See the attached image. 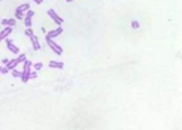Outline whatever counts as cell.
I'll list each match as a JSON object with an SVG mask.
<instances>
[{
    "label": "cell",
    "mask_w": 182,
    "mask_h": 130,
    "mask_svg": "<svg viewBox=\"0 0 182 130\" xmlns=\"http://www.w3.org/2000/svg\"><path fill=\"white\" fill-rule=\"evenodd\" d=\"M66 1H67V3H71V1H73V0H66Z\"/></svg>",
    "instance_id": "484cf974"
},
{
    "label": "cell",
    "mask_w": 182,
    "mask_h": 130,
    "mask_svg": "<svg viewBox=\"0 0 182 130\" xmlns=\"http://www.w3.org/2000/svg\"><path fill=\"white\" fill-rule=\"evenodd\" d=\"M47 14H48V17L51 18V19L55 22L56 24H58V25H61L62 23H63V18H61L57 13L53 10V9H48V11H47Z\"/></svg>",
    "instance_id": "7a4b0ae2"
},
{
    "label": "cell",
    "mask_w": 182,
    "mask_h": 130,
    "mask_svg": "<svg viewBox=\"0 0 182 130\" xmlns=\"http://www.w3.org/2000/svg\"><path fill=\"white\" fill-rule=\"evenodd\" d=\"M38 77V72L37 71H34V72H30L29 73V80H35Z\"/></svg>",
    "instance_id": "ffe728a7"
},
{
    "label": "cell",
    "mask_w": 182,
    "mask_h": 130,
    "mask_svg": "<svg viewBox=\"0 0 182 130\" xmlns=\"http://www.w3.org/2000/svg\"><path fill=\"white\" fill-rule=\"evenodd\" d=\"M30 43H32V47H33L34 51H39V49H41V42H39L37 35L30 37Z\"/></svg>",
    "instance_id": "8992f818"
},
{
    "label": "cell",
    "mask_w": 182,
    "mask_h": 130,
    "mask_svg": "<svg viewBox=\"0 0 182 130\" xmlns=\"http://www.w3.org/2000/svg\"><path fill=\"white\" fill-rule=\"evenodd\" d=\"M9 72H10V70L6 66H4V67H1V75H8Z\"/></svg>",
    "instance_id": "7402d4cb"
},
{
    "label": "cell",
    "mask_w": 182,
    "mask_h": 130,
    "mask_svg": "<svg viewBox=\"0 0 182 130\" xmlns=\"http://www.w3.org/2000/svg\"><path fill=\"white\" fill-rule=\"evenodd\" d=\"M24 24L27 28H30L32 27V18H24Z\"/></svg>",
    "instance_id": "ac0fdd59"
},
{
    "label": "cell",
    "mask_w": 182,
    "mask_h": 130,
    "mask_svg": "<svg viewBox=\"0 0 182 130\" xmlns=\"http://www.w3.org/2000/svg\"><path fill=\"white\" fill-rule=\"evenodd\" d=\"M46 42H47V46L51 48L52 52H55L57 56H61L63 53V48H62L58 43H56L53 41V38H50L48 35H46Z\"/></svg>",
    "instance_id": "6da1fadb"
},
{
    "label": "cell",
    "mask_w": 182,
    "mask_h": 130,
    "mask_svg": "<svg viewBox=\"0 0 182 130\" xmlns=\"http://www.w3.org/2000/svg\"><path fill=\"white\" fill-rule=\"evenodd\" d=\"M48 66L51 67V68H57V70H62L65 67V63L63 62H58V61H50V63Z\"/></svg>",
    "instance_id": "52a82bcc"
},
{
    "label": "cell",
    "mask_w": 182,
    "mask_h": 130,
    "mask_svg": "<svg viewBox=\"0 0 182 130\" xmlns=\"http://www.w3.org/2000/svg\"><path fill=\"white\" fill-rule=\"evenodd\" d=\"M0 1H3V0H0Z\"/></svg>",
    "instance_id": "83f0119b"
},
{
    "label": "cell",
    "mask_w": 182,
    "mask_h": 130,
    "mask_svg": "<svg viewBox=\"0 0 182 130\" xmlns=\"http://www.w3.org/2000/svg\"><path fill=\"white\" fill-rule=\"evenodd\" d=\"M33 67H34V71H37V72H39L42 68H43V63L42 62H37V63H34L33 65Z\"/></svg>",
    "instance_id": "9a60e30c"
},
{
    "label": "cell",
    "mask_w": 182,
    "mask_h": 130,
    "mask_svg": "<svg viewBox=\"0 0 182 130\" xmlns=\"http://www.w3.org/2000/svg\"><path fill=\"white\" fill-rule=\"evenodd\" d=\"M0 73H1V66H0Z\"/></svg>",
    "instance_id": "4316f807"
},
{
    "label": "cell",
    "mask_w": 182,
    "mask_h": 130,
    "mask_svg": "<svg viewBox=\"0 0 182 130\" xmlns=\"http://www.w3.org/2000/svg\"><path fill=\"white\" fill-rule=\"evenodd\" d=\"M41 30H42L43 33H47V30H46V28H44V27H42V29H41Z\"/></svg>",
    "instance_id": "d4e9b609"
},
{
    "label": "cell",
    "mask_w": 182,
    "mask_h": 130,
    "mask_svg": "<svg viewBox=\"0 0 182 130\" xmlns=\"http://www.w3.org/2000/svg\"><path fill=\"white\" fill-rule=\"evenodd\" d=\"M130 25H132V28H133V29H138L139 27H140V24H139V22H138V20H132Z\"/></svg>",
    "instance_id": "d6986e66"
},
{
    "label": "cell",
    "mask_w": 182,
    "mask_h": 130,
    "mask_svg": "<svg viewBox=\"0 0 182 130\" xmlns=\"http://www.w3.org/2000/svg\"><path fill=\"white\" fill-rule=\"evenodd\" d=\"M63 32V29H62V27L60 25L58 28H56V29H53V30H50V32H47L46 35H48L50 38H56V37H58V35Z\"/></svg>",
    "instance_id": "5b68a950"
},
{
    "label": "cell",
    "mask_w": 182,
    "mask_h": 130,
    "mask_svg": "<svg viewBox=\"0 0 182 130\" xmlns=\"http://www.w3.org/2000/svg\"><path fill=\"white\" fill-rule=\"evenodd\" d=\"M13 32V27H5L1 32H0V42L5 41V39L10 35V33Z\"/></svg>",
    "instance_id": "277c9868"
},
{
    "label": "cell",
    "mask_w": 182,
    "mask_h": 130,
    "mask_svg": "<svg viewBox=\"0 0 182 130\" xmlns=\"http://www.w3.org/2000/svg\"><path fill=\"white\" fill-rule=\"evenodd\" d=\"M24 18H25V14H24V13H22V11H19V10H15V19L22 20V19H24Z\"/></svg>",
    "instance_id": "5bb4252c"
},
{
    "label": "cell",
    "mask_w": 182,
    "mask_h": 130,
    "mask_svg": "<svg viewBox=\"0 0 182 130\" xmlns=\"http://www.w3.org/2000/svg\"><path fill=\"white\" fill-rule=\"evenodd\" d=\"M29 9H30V5H29V4H28V3H24V4H22V5L18 6L15 10H19V11H22V13H25V11H28Z\"/></svg>",
    "instance_id": "8fae6325"
},
{
    "label": "cell",
    "mask_w": 182,
    "mask_h": 130,
    "mask_svg": "<svg viewBox=\"0 0 182 130\" xmlns=\"http://www.w3.org/2000/svg\"><path fill=\"white\" fill-rule=\"evenodd\" d=\"M8 62H9V58H3V60H1V63H3L4 66H6Z\"/></svg>",
    "instance_id": "603a6c76"
},
{
    "label": "cell",
    "mask_w": 182,
    "mask_h": 130,
    "mask_svg": "<svg viewBox=\"0 0 182 130\" xmlns=\"http://www.w3.org/2000/svg\"><path fill=\"white\" fill-rule=\"evenodd\" d=\"M19 65L18 63V61H17V58H13V60H9V62H8V65H6V67L10 71H13V70H15L17 68V66Z\"/></svg>",
    "instance_id": "30bf717a"
},
{
    "label": "cell",
    "mask_w": 182,
    "mask_h": 130,
    "mask_svg": "<svg viewBox=\"0 0 182 130\" xmlns=\"http://www.w3.org/2000/svg\"><path fill=\"white\" fill-rule=\"evenodd\" d=\"M32 1H34L35 4H38V5H39V4H42V3H43V0H32Z\"/></svg>",
    "instance_id": "cb8c5ba5"
},
{
    "label": "cell",
    "mask_w": 182,
    "mask_h": 130,
    "mask_svg": "<svg viewBox=\"0 0 182 130\" xmlns=\"http://www.w3.org/2000/svg\"><path fill=\"white\" fill-rule=\"evenodd\" d=\"M29 73H30V70H27V71H23L22 70V76H20V80L22 82H28L29 81Z\"/></svg>",
    "instance_id": "9c48e42d"
},
{
    "label": "cell",
    "mask_w": 182,
    "mask_h": 130,
    "mask_svg": "<svg viewBox=\"0 0 182 130\" xmlns=\"http://www.w3.org/2000/svg\"><path fill=\"white\" fill-rule=\"evenodd\" d=\"M5 44H6V48H8L12 53H14V55H19V53H20V52H19V48H18L15 44L13 43V41H12L10 38H6V39H5Z\"/></svg>",
    "instance_id": "3957f363"
},
{
    "label": "cell",
    "mask_w": 182,
    "mask_h": 130,
    "mask_svg": "<svg viewBox=\"0 0 182 130\" xmlns=\"http://www.w3.org/2000/svg\"><path fill=\"white\" fill-rule=\"evenodd\" d=\"M25 35H27V37H33V35H34V32H33V29H32V27H30V28H27L25 29Z\"/></svg>",
    "instance_id": "2e32d148"
},
{
    "label": "cell",
    "mask_w": 182,
    "mask_h": 130,
    "mask_svg": "<svg viewBox=\"0 0 182 130\" xmlns=\"http://www.w3.org/2000/svg\"><path fill=\"white\" fill-rule=\"evenodd\" d=\"M32 66H33V63L30 61H28V60H25L24 62H23V71H27V70H30L32 68Z\"/></svg>",
    "instance_id": "7c38bea8"
},
{
    "label": "cell",
    "mask_w": 182,
    "mask_h": 130,
    "mask_svg": "<svg viewBox=\"0 0 182 130\" xmlns=\"http://www.w3.org/2000/svg\"><path fill=\"white\" fill-rule=\"evenodd\" d=\"M27 60V56L24 55V53H19L17 57V61H18V63H23V62Z\"/></svg>",
    "instance_id": "4fadbf2b"
},
{
    "label": "cell",
    "mask_w": 182,
    "mask_h": 130,
    "mask_svg": "<svg viewBox=\"0 0 182 130\" xmlns=\"http://www.w3.org/2000/svg\"><path fill=\"white\" fill-rule=\"evenodd\" d=\"M12 75H13V77H15V78H20L22 72H20V71H18V70L15 68V70H13V71H12Z\"/></svg>",
    "instance_id": "e0dca14e"
},
{
    "label": "cell",
    "mask_w": 182,
    "mask_h": 130,
    "mask_svg": "<svg viewBox=\"0 0 182 130\" xmlns=\"http://www.w3.org/2000/svg\"><path fill=\"white\" fill-rule=\"evenodd\" d=\"M4 27H14L15 24H17V22H15V19H3L1 22H0Z\"/></svg>",
    "instance_id": "ba28073f"
},
{
    "label": "cell",
    "mask_w": 182,
    "mask_h": 130,
    "mask_svg": "<svg viewBox=\"0 0 182 130\" xmlns=\"http://www.w3.org/2000/svg\"><path fill=\"white\" fill-rule=\"evenodd\" d=\"M34 14H35V13H34L33 10H30V9H29L28 11H25V18H33Z\"/></svg>",
    "instance_id": "44dd1931"
}]
</instances>
